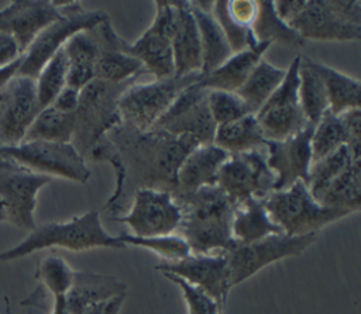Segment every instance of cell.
<instances>
[{
  "instance_id": "6da1fadb",
  "label": "cell",
  "mask_w": 361,
  "mask_h": 314,
  "mask_svg": "<svg viewBox=\"0 0 361 314\" xmlns=\"http://www.w3.org/2000/svg\"><path fill=\"white\" fill-rule=\"evenodd\" d=\"M104 137L111 144L126 179L128 173L137 179V189L152 187L171 193L176 190V176L182 162L199 145L189 135H172L159 130L141 132L123 123Z\"/></svg>"
},
{
  "instance_id": "7a4b0ae2",
  "label": "cell",
  "mask_w": 361,
  "mask_h": 314,
  "mask_svg": "<svg viewBox=\"0 0 361 314\" xmlns=\"http://www.w3.org/2000/svg\"><path fill=\"white\" fill-rule=\"evenodd\" d=\"M172 194L180 210L176 234L188 242L192 253L227 252L235 245L231 237L235 204L217 184Z\"/></svg>"
},
{
  "instance_id": "3957f363",
  "label": "cell",
  "mask_w": 361,
  "mask_h": 314,
  "mask_svg": "<svg viewBox=\"0 0 361 314\" xmlns=\"http://www.w3.org/2000/svg\"><path fill=\"white\" fill-rule=\"evenodd\" d=\"M61 248L73 252L94 248H126L117 235L109 234L97 210H90L66 221H54L37 225L28 235L10 249L0 251V262L21 259L38 251Z\"/></svg>"
},
{
  "instance_id": "277c9868",
  "label": "cell",
  "mask_w": 361,
  "mask_h": 314,
  "mask_svg": "<svg viewBox=\"0 0 361 314\" xmlns=\"http://www.w3.org/2000/svg\"><path fill=\"white\" fill-rule=\"evenodd\" d=\"M138 79L111 84L93 79L80 90L79 104L75 111L73 146L86 159L90 149L117 124L121 123L118 114V99L121 93Z\"/></svg>"
},
{
  "instance_id": "5b68a950",
  "label": "cell",
  "mask_w": 361,
  "mask_h": 314,
  "mask_svg": "<svg viewBox=\"0 0 361 314\" xmlns=\"http://www.w3.org/2000/svg\"><path fill=\"white\" fill-rule=\"evenodd\" d=\"M262 201L272 221L285 235L290 237L317 234L326 225L350 215L347 211L329 208L317 203L305 182H296L288 189L271 191Z\"/></svg>"
},
{
  "instance_id": "8992f818",
  "label": "cell",
  "mask_w": 361,
  "mask_h": 314,
  "mask_svg": "<svg viewBox=\"0 0 361 314\" xmlns=\"http://www.w3.org/2000/svg\"><path fill=\"white\" fill-rule=\"evenodd\" d=\"M62 17L41 31L23 54L18 75L35 79L42 66L80 31H87L109 20L100 10H86L79 1H55Z\"/></svg>"
},
{
  "instance_id": "52a82bcc",
  "label": "cell",
  "mask_w": 361,
  "mask_h": 314,
  "mask_svg": "<svg viewBox=\"0 0 361 314\" xmlns=\"http://www.w3.org/2000/svg\"><path fill=\"white\" fill-rule=\"evenodd\" d=\"M200 77L202 73H192L182 77L134 82L118 99L117 107L121 123L141 132L149 131L176 96Z\"/></svg>"
},
{
  "instance_id": "ba28073f",
  "label": "cell",
  "mask_w": 361,
  "mask_h": 314,
  "mask_svg": "<svg viewBox=\"0 0 361 314\" xmlns=\"http://www.w3.org/2000/svg\"><path fill=\"white\" fill-rule=\"evenodd\" d=\"M0 158L51 179L62 177L83 184L90 177L86 159L72 142L21 141L13 146L0 145Z\"/></svg>"
},
{
  "instance_id": "9c48e42d",
  "label": "cell",
  "mask_w": 361,
  "mask_h": 314,
  "mask_svg": "<svg viewBox=\"0 0 361 314\" xmlns=\"http://www.w3.org/2000/svg\"><path fill=\"white\" fill-rule=\"evenodd\" d=\"M51 177L34 173L21 165L0 158V222H8L20 230L32 231L38 191Z\"/></svg>"
},
{
  "instance_id": "30bf717a",
  "label": "cell",
  "mask_w": 361,
  "mask_h": 314,
  "mask_svg": "<svg viewBox=\"0 0 361 314\" xmlns=\"http://www.w3.org/2000/svg\"><path fill=\"white\" fill-rule=\"evenodd\" d=\"M317 241V234L290 237L276 234L250 244H235L226 252L231 287L252 277L264 268L300 255Z\"/></svg>"
},
{
  "instance_id": "8fae6325",
  "label": "cell",
  "mask_w": 361,
  "mask_h": 314,
  "mask_svg": "<svg viewBox=\"0 0 361 314\" xmlns=\"http://www.w3.org/2000/svg\"><path fill=\"white\" fill-rule=\"evenodd\" d=\"M237 206L250 197L265 199L274 191L275 175L267 163L265 149L231 153L219 169L217 183Z\"/></svg>"
},
{
  "instance_id": "7c38bea8",
  "label": "cell",
  "mask_w": 361,
  "mask_h": 314,
  "mask_svg": "<svg viewBox=\"0 0 361 314\" xmlns=\"http://www.w3.org/2000/svg\"><path fill=\"white\" fill-rule=\"evenodd\" d=\"M207 92L202 84V77L185 87L151 130L189 135L199 145L213 144L217 124L207 106Z\"/></svg>"
},
{
  "instance_id": "4fadbf2b",
  "label": "cell",
  "mask_w": 361,
  "mask_h": 314,
  "mask_svg": "<svg viewBox=\"0 0 361 314\" xmlns=\"http://www.w3.org/2000/svg\"><path fill=\"white\" fill-rule=\"evenodd\" d=\"M110 220L126 224L135 237L166 235L176 232L180 210L171 191L140 187L133 193L126 214Z\"/></svg>"
},
{
  "instance_id": "5bb4252c",
  "label": "cell",
  "mask_w": 361,
  "mask_h": 314,
  "mask_svg": "<svg viewBox=\"0 0 361 314\" xmlns=\"http://www.w3.org/2000/svg\"><path fill=\"white\" fill-rule=\"evenodd\" d=\"M39 111L35 79L13 77L0 90V145L20 144Z\"/></svg>"
},
{
  "instance_id": "9a60e30c",
  "label": "cell",
  "mask_w": 361,
  "mask_h": 314,
  "mask_svg": "<svg viewBox=\"0 0 361 314\" xmlns=\"http://www.w3.org/2000/svg\"><path fill=\"white\" fill-rule=\"evenodd\" d=\"M157 272L172 273L195 287L203 290L224 310L228 291L231 290L230 270L226 252L189 253L178 262H161L154 266Z\"/></svg>"
},
{
  "instance_id": "2e32d148",
  "label": "cell",
  "mask_w": 361,
  "mask_h": 314,
  "mask_svg": "<svg viewBox=\"0 0 361 314\" xmlns=\"http://www.w3.org/2000/svg\"><path fill=\"white\" fill-rule=\"evenodd\" d=\"M312 132L310 124L286 139L265 141L267 163L275 175L274 191L288 189L296 182L307 183L312 166Z\"/></svg>"
},
{
  "instance_id": "e0dca14e",
  "label": "cell",
  "mask_w": 361,
  "mask_h": 314,
  "mask_svg": "<svg viewBox=\"0 0 361 314\" xmlns=\"http://www.w3.org/2000/svg\"><path fill=\"white\" fill-rule=\"evenodd\" d=\"M61 17L55 1L14 0L0 10V32L10 35L24 54L37 35Z\"/></svg>"
},
{
  "instance_id": "ac0fdd59",
  "label": "cell",
  "mask_w": 361,
  "mask_h": 314,
  "mask_svg": "<svg viewBox=\"0 0 361 314\" xmlns=\"http://www.w3.org/2000/svg\"><path fill=\"white\" fill-rule=\"evenodd\" d=\"M305 41H360L361 28L340 20L326 0H306L305 8L289 23Z\"/></svg>"
},
{
  "instance_id": "d6986e66",
  "label": "cell",
  "mask_w": 361,
  "mask_h": 314,
  "mask_svg": "<svg viewBox=\"0 0 361 314\" xmlns=\"http://www.w3.org/2000/svg\"><path fill=\"white\" fill-rule=\"evenodd\" d=\"M178 10V23L171 39L175 77L202 73L203 56L196 20L190 10V1H173Z\"/></svg>"
},
{
  "instance_id": "ffe728a7",
  "label": "cell",
  "mask_w": 361,
  "mask_h": 314,
  "mask_svg": "<svg viewBox=\"0 0 361 314\" xmlns=\"http://www.w3.org/2000/svg\"><path fill=\"white\" fill-rule=\"evenodd\" d=\"M227 156L228 153L214 144L197 145L182 162L173 193H190L200 187L216 184L219 169Z\"/></svg>"
},
{
  "instance_id": "44dd1931",
  "label": "cell",
  "mask_w": 361,
  "mask_h": 314,
  "mask_svg": "<svg viewBox=\"0 0 361 314\" xmlns=\"http://www.w3.org/2000/svg\"><path fill=\"white\" fill-rule=\"evenodd\" d=\"M99 25L75 34L63 45L68 59L66 86L82 90L94 79V65L102 51V35Z\"/></svg>"
},
{
  "instance_id": "7402d4cb",
  "label": "cell",
  "mask_w": 361,
  "mask_h": 314,
  "mask_svg": "<svg viewBox=\"0 0 361 314\" xmlns=\"http://www.w3.org/2000/svg\"><path fill=\"white\" fill-rule=\"evenodd\" d=\"M269 46L271 44L268 42H259L254 48L233 54L214 70L203 75L202 84L207 90L237 92L245 83Z\"/></svg>"
},
{
  "instance_id": "603a6c76",
  "label": "cell",
  "mask_w": 361,
  "mask_h": 314,
  "mask_svg": "<svg viewBox=\"0 0 361 314\" xmlns=\"http://www.w3.org/2000/svg\"><path fill=\"white\" fill-rule=\"evenodd\" d=\"M124 51L137 58L154 79L175 77L171 39L148 27L134 42H126Z\"/></svg>"
},
{
  "instance_id": "cb8c5ba5",
  "label": "cell",
  "mask_w": 361,
  "mask_h": 314,
  "mask_svg": "<svg viewBox=\"0 0 361 314\" xmlns=\"http://www.w3.org/2000/svg\"><path fill=\"white\" fill-rule=\"evenodd\" d=\"M276 234L283 232L272 221L262 199L250 197L235 206L231 220V237L235 244H250Z\"/></svg>"
},
{
  "instance_id": "d4e9b609",
  "label": "cell",
  "mask_w": 361,
  "mask_h": 314,
  "mask_svg": "<svg viewBox=\"0 0 361 314\" xmlns=\"http://www.w3.org/2000/svg\"><path fill=\"white\" fill-rule=\"evenodd\" d=\"M302 56L323 80L329 99V110L331 113L341 114L353 108H360L361 83L358 79L348 76L313 58L305 55Z\"/></svg>"
},
{
  "instance_id": "484cf974",
  "label": "cell",
  "mask_w": 361,
  "mask_h": 314,
  "mask_svg": "<svg viewBox=\"0 0 361 314\" xmlns=\"http://www.w3.org/2000/svg\"><path fill=\"white\" fill-rule=\"evenodd\" d=\"M265 141L255 114L217 125L213 138V144L228 155L264 148Z\"/></svg>"
},
{
  "instance_id": "4316f807",
  "label": "cell",
  "mask_w": 361,
  "mask_h": 314,
  "mask_svg": "<svg viewBox=\"0 0 361 314\" xmlns=\"http://www.w3.org/2000/svg\"><path fill=\"white\" fill-rule=\"evenodd\" d=\"M190 10L197 24L200 44H202V75H206L220 66L227 58L233 55L231 48L212 11L202 10L190 1Z\"/></svg>"
},
{
  "instance_id": "83f0119b",
  "label": "cell",
  "mask_w": 361,
  "mask_h": 314,
  "mask_svg": "<svg viewBox=\"0 0 361 314\" xmlns=\"http://www.w3.org/2000/svg\"><path fill=\"white\" fill-rule=\"evenodd\" d=\"M319 203L350 214L361 208V161H353L324 190Z\"/></svg>"
},
{
  "instance_id": "f1b7e54d",
  "label": "cell",
  "mask_w": 361,
  "mask_h": 314,
  "mask_svg": "<svg viewBox=\"0 0 361 314\" xmlns=\"http://www.w3.org/2000/svg\"><path fill=\"white\" fill-rule=\"evenodd\" d=\"M286 73V68H278L264 58L257 63L245 83L235 92L250 107V110L257 114L271 94L281 84Z\"/></svg>"
},
{
  "instance_id": "f546056e",
  "label": "cell",
  "mask_w": 361,
  "mask_h": 314,
  "mask_svg": "<svg viewBox=\"0 0 361 314\" xmlns=\"http://www.w3.org/2000/svg\"><path fill=\"white\" fill-rule=\"evenodd\" d=\"M251 30L258 42L281 44L295 49L302 48L306 44L289 24L276 15L274 1H258V11Z\"/></svg>"
},
{
  "instance_id": "4dcf8cb0",
  "label": "cell",
  "mask_w": 361,
  "mask_h": 314,
  "mask_svg": "<svg viewBox=\"0 0 361 314\" xmlns=\"http://www.w3.org/2000/svg\"><path fill=\"white\" fill-rule=\"evenodd\" d=\"M75 132V113H62L52 106L42 108L23 141L72 142Z\"/></svg>"
},
{
  "instance_id": "1f68e13d",
  "label": "cell",
  "mask_w": 361,
  "mask_h": 314,
  "mask_svg": "<svg viewBox=\"0 0 361 314\" xmlns=\"http://www.w3.org/2000/svg\"><path fill=\"white\" fill-rule=\"evenodd\" d=\"M299 103L302 107V111L307 120L309 124L314 125L322 115L329 110V99L326 93V87L323 84V80L317 75L316 70H313L303 56L300 55L299 62Z\"/></svg>"
},
{
  "instance_id": "d6a6232c",
  "label": "cell",
  "mask_w": 361,
  "mask_h": 314,
  "mask_svg": "<svg viewBox=\"0 0 361 314\" xmlns=\"http://www.w3.org/2000/svg\"><path fill=\"white\" fill-rule=\"evenodd\" d=\"M348 144V132L343 117L327 110L322 118L313 125L310 146H312V162H316L338 148Z\"/></svg>"
},
{
  "instance_id": "836d02e7",
  "label": "cell",
  "mask_w": 361,
  "mask_h": 314,
  "mask_svg": "<svg viewBox=\"0 0 361 314\" xmlns=\"http://www.w3.org/2000/svg\"><path fill=\"white\" fill-rule=\"evenodd\" d=\"M353 161H361L355 159L347 145L338 148L336 152L312 162L310 170H309V179H307V189L313 199L319 203V199L324 193V190L330 186V183L353 162Z\"/></svg>"
},
{
  "instance_id": "e575fe53",
  "label": "cell",
  "mask_w": 361,
  "mask_h": 314,
  "mask_svg": "<svg viewBox=\"0 0 361 314\" xmlns=\"http://www.w3.org/2000/svg\"><path fill=\"white\" fill-rule=\"evenodd\" d=\"M68 80V59L63 48H61L35 76V87L39 108L52 104L55 97L66 87Z\"/></svg>"
},
{
  "instance_id": "d590c367",
  "label": "cell",
  "mask_w": 361,
  "mask_h": 314,
  "mask_svg": "<svg viewBox=\"0 0 361 314\" xmlns=\"http://www.w3.org/2000/svg\"><path fill=\"white\" fill-rule=\"evenodd\" d=\"M117 237L124 246H138L148 249L155 255L161 256L166 263L178 262L192 253L188 242L176 232L154 237H135L131 234H120Z\"/></svg>"
},
{
  "instance_id": "8d00e7d4",
  "label": "cell",
  "mask_w": 361,
  "mask_h": 314,
  "mask_svg": "<svg viewBox=\"0 0 361 314\" xmlns=\"http://www.w3.org/2000/svg\"><path fill=\"white\" fill-rule=\"evenodd\" d=\"M75 272L63 258L51 255L38 263L34 276L39 283L38 287L51 296L54 293H68L73 283Z\"/></svg>"
},
{
  "instance_id": "74e56055",
  "label": "cell",
  "mask_w": 361,
  "mask_h": 314,
  "mask_svg": "<svg viewBox=\"0 0 361 314\" xmlns=\"http://www.w3.org/2000/svg\"><path fill=\"white\" fill-rule=\"evenodd\" d=\"M212 14L219 23L233 54L244 51L247 48H254L259 44L250 27L237 23L230 15L227 8V0H213Z\"/></svg>"
},
{
  "instance_id": "f35d334b",
  "label": "cell",
  "mask_w": 361,
  "mask_h": 314,
  "mask_svg": "<svg viewBox=\"0 0 361 314\" xmlns=\"http://www.w3.org/2000/svg\"><path fill=\"white\" fill-rule=\"evenodd\" d=\"M207 106L217 125L238 120L248 114H254L235 92L209 90Z\"/></svg>"
},
{
  "instance_id": "ab89813d",
  "label": "cell",
  "mask_w": 361,
  "mask_h": 314,
  "mask_svg": "<svg viewBox=\"0 0 361 314\" xmlns=\"http://www.w3.org/2000/svg\"><path fill=\"white\" fill-rule=\"evenodd\" d=\"M162 275L180 289L188 307V314H221L223 313V310L216 303V300L210 297L207 293H204L203 290L195 287L193 284L188 283L186 280H183L176 275H172V273H162Z\"/></svg>"
},
{
  "instance_id": "60d3db41",
  "label": "cell",
  "mask_w": 361,
  "mask_h": 314,
  "mask_svg": "<svg viewBox=\"0 0 361 314\" xmlns=\"http://www.w3.org/2000/svg\"><path fill=\"white\" fill-rule=\"evenodd\" d=\"M329 8L343 21L361 28V1L360 0H326Z\"/></svg>"
},
{
  "instance_id": "b9f144b4",
  "label": "cell",
  "mask_w": 361,
  "mask_h": 314,
  "mask_svg": "<svg viewBox=\"0 0 361 314\" xmlns=\"http://www.w3.org/2000/svg\"><path fill=\"white\" fill-rule=\"evenodd\" d=\"M227 8L230 15L240 24L250 27L252 25L257 11L258 1L255 0H227Z\"/></svg>"
},
{
  "instance_id": "7bdbcfd3",
  "label": "cell",
  "mask_w": 361,
  "mask_h": 314,
  "mask_svg": "<svg viewBox=\"0 0 361 314\" xmlns=\"http://www.w3.org/2000/svg\"><path fill=\"white\" fill-rule=\"evenodd\" d=\"M79 97H80V90L66 86L55 97V100L52 101L51 106L62 113H75L78 108V104H79Z\"/></svg>"
},
{
  "instance_id": "ee69618b",
  "label": "cell",
  "mask_w": 361,
  "mask_h": 314,
  "mask_svg": "<svg viewBox=\"0 0 361 314\" xmlns=\"http://www.w3.org/2000/svg\"><path fill=\"white\" fill-rule=\"evenodd\" d=\"M126 296H117L104 301H99L94 304H90L85 307L83 310H79L72 314H120V310L123 307Z\"/></svg>"
},
{
  "instance_id": "f6af8a7d",
  "label": "cell",
  "mask_w": 361,
  "mask_h": 314,
  "mask_svg": "<svg viewBox=\"0 0 361 314\" xmlns=\"http://www.w3.org/2000/svg\"><path fill=\"white\" fill-rule=\"evenodd\" d=\"M306 6V0H279L274 1V10L276 15L289 24Z\"/></svg>"
},
{
  "instance_id": "bcb514c9",
  "label": "cell",
  "mask_w": 361,
  "mask_h": 314,
  "mask_svg": "<svg viewBox=\"0 0 361 314\" xmlns=\"http://www.w3.org/2000/svg\"><path fill=\"white\" fill-rule=\"evenodd\" d=\"M23 55L17 42L7 34L0 32V66H6Z\"/></svg>"
},
{
  "instance_id": "7dc6e473",
  "label": "cell",
  "mask_w": 361,
  "mask_h": 314,
  "mask_svg": "<svg viewBox=\"0 0 361 314\" xmlns=\"http://www.w3.org/2000/svg\"><path fill=\"white\" fill-rule=\"evenodd\" d=\"M21 62H23V55L16 59L14 62L6 65V66H0V90L13 79L18 75V69L21 66Z\"/></svg>"
},
{
  "instance_id": "c3c4849f",
  "label": "cell",
  "mask_w": 361,
  "mask_h": 314,
  "mask_svg": "<svg viewBox=\"0 0 361 314\" xmlns=\"http://www.w3.org/2000/svg\"><path fill=\"white\" fill-rule=\"evenodd\" d=\"M4 303H6V314H14V311H13V310H11V307H10L8 297H4Z\"/></svg>"
}]
</instances>
